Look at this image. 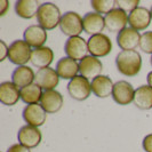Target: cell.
<instances>
[{"mask_svg":"<svg viewBox=\"0 0 152 152\" xmlns=\"http://www.w3.org/2000/svg\"><path fill=\"white\" fill-rule=\"evenodd\" d=\"M36 79V72L28 65L17 66L12 73V83L15 84L20 89L33 84Z\"/></svg>","mask_w":152,"mask_h":152,"instance_id":"603a6c76","label":"cell"},{"mask_svg":"<svg viewBox=\"0 0 152 152\" xmlns=\"http://www.w3.org/2000/svg\"><path fill=\"white\" fill-rule=\"evenodd\" d=\"M150 13H151V17H152V6H151V8H150Z\"/></svg>","mask_w":152,"mask_h":152,"instance_id":"e575fe53","label":"cell"},{"mask_svg":"<svg viewBox=\"0 0 152 152\" xmlns=\"http://www.w3.org/2000/svg\"><path fill=\"white\" fill-rule=\"evenodd\" d=\"M146 80H148V85L152 87V71H150L148 73V77H146Z\"/></svg>","mask_w":152,"mask_h":152,"instance_id":"836d02e7","label":"cell"},{"mask_svg":"<svg viewBox=\"0 0 152 152\" xmlns=\"http://www.w3.org/2000/svg\"><path fill=\"white\" fill-rule=\"evenodd\" d=\"M91 93L99 97V99H107L109 96H112L114 83L110 77L105 75H101L93 79L91 81Z\"/></svg>","mask_w":152,"mask_h":152,"instance_id":"d6986e66","label":"cell"},{"mask_svg":"<svg viewBox=\"0 0 152 152\" xmlns=\"http://www.w3.org/2000/svg\"><path fill=\"white\" fill-rule=\"evenodd\" d=\"M9 9V1L2 0L0 1V16H5Z\"/></svg>","mask_w":152,"mask_h":152,"instance_id":"d6a6232c","label":"cell"},{"mask_svg":"<svg viewBox=\"0 0 152 152\" xmlns=\"http://www.w3.org/2000/svg\"><path fill=\"white\" fill-rule=\"evenodd\" d=\"M138 47L143 53L152 55V31H145L144 33L141 34Z\"/></svg>","mask_w":152,"mask_h":152,"instance_id":"83f0119b","label":"cell"},{"mask_svg":"<svg viewBox=\"0 0 152 152\" xmlns=\"http://www.w3.org/2000/svg\"><path fill=\"white\" fill-rule=\"evenodd\" d=\"M8 49H9V46L6 45L4 40H0V61L1 62L8 58Z\"/></svg>","mask_w":152,"mask_h":152,"instance_id":"4dcf8cb0","label":"cell"},{"mask_svg":"<svg viewBox=\"0 0 152 152\" xmlns=\"http://www.w3.org/2000/svg\"><path fill=\"white\" fill-rule=\"evenodd\" d=\"M66 89L71 99L76 101H85L91 94V80L79 75L69 81Z\"/></svg>","mask_w":152,"mask_h":152,"instance_id":"5b68a950","label":"cell"},{"mask_svg":"<svg viewBox=\"0 0 152 152\" xmlns=\"http://www.w3.org/2000/svg\"><path fill=\"white\" fill-rule=\"evenodd\" d=\"M89 55L97 58L105 57L112 50V41L104 33H99L96 36H91L87 40Z\"/></svg>","mask_w":152,"mask_h":152,"instance_id":"8992f818","label":"cell"},{"mask_svg":"<svg viewBox=\"0 0 152 152\" xmlns=\"http://www.w3.org/2000/svg\"><path fill=\"white\" fill-rule=\"evenodd\" d=\"M142 146L145 152H152V133L144 136L142 141Z\"/></svg>","mask_w":152,"mask_h":152,"instance_id":"f546056e","label":"cell"},{"mask_svg":"<svg viewBox=\"0 0 152 152\" xmlns=\"http://www.w3.org/2000/svg\"><path fill=\"white\" fill-rule=\"evenodd\" d=\"M115 66L125 77H135L142 69V56L137 50H121L115 57Z\"/></svg>","mask_w":152,"mask_h":152,"instance_id":"6da1fadb","label":"cell"},{"mask_svg":"<svg viewBox=\"0 0 152 152\" xmlns=\"http://www.w3.org/2000/svg\"><path fill=\"white\" fill-rule=\"evenodd\" d=\"M55 70L58 73L60 78L70 81L79 73V62L65 56V57H62L61 60L57 62Z\"/></svg>","mask_w":152,"mask_h":152,"instance_id":"7402d4cb","label":"cell"},{"mask_svg":"<svg viewBox=\"0 0 152 152\" xmlns=\"http://www.w3.org/2000/svg\"><path fill=\"white\" fill-rule=\"evenodd\" d=\"M83 25H84V32L91 37L102 33V31L105 29V20L103 15L97 14L95 12H91L84 15Z\"/></svg>","mask_w":152,"mask_h":152,"instance_id":"e0dca14e","label":"cell"},{"mask_svg":"<svg viewBox=\"0 0 152 152\" xmlns=\"http://www.w3.org/2000/svg\"><path fill=\"white\" fill-rule=\"evenodd\" d=\"M34 83L38 85L42 91H53L60 83V76L53 68L38 69L36 72Z\"/></svg>","mask_w":152,"mask_h":152,"instance_id":"7c38bea8","label":"cell"},{"mask_svg":"<svg viewBox=\"0 0 152 152\" xmlns=\"http://www.w3.org/2000/svg\"><path fill=\"white\" fill-rule=\"evenodd\" d=\"M61 10L54 2H44L40 5L37 14V21L40 26L45 30H54L56 26H60L62 18Z\"/></svg>","mask_w":152,"mask_h":152,"instance_id":"7a4b0ae2","label":"cell"},{"mask_svg":"<svg viewBox=\"0 0 152 152\" xmlns=\"http://www.w3.org/2000/svg\"><path fill=\"white\" fill-rule=\"evenodd\" d=\"M91 6L95 13L101 15H107L115 8V1L113 0H91Z\"/></svg>","mask_w":152,"mask_h":152,"instance_id":"4316f807","label":"cell"},{"mask_svg":"<svg viewBox=\"0 0 152 152\" xmlns=\"http://www.w3.org/2000/svg\"><path fill=\"white\" fill-rule=\"evenodd\" d=\"M21 99V89L12 81H4L0 84V102L4 105L13 107Z\"/></svg>","mask_w":152,"mask_h":152,"instance_id":"ffe728a7","label":"cell"},{"mask_svg":"<svg viewBox=\"0 0 152 152\" xmlns=\"http://www.w3.org/2000/svg\"><path fill=\"white\" fill-rule=\"evenodd\" d=\"M47 38H48L47 30H45L39 24H33L28 26L23 33V40L33 49L44 47Z\"/></svg>","mask_w":152,"mask_h":152,"instance_id":"8fae6325","label":"cell"},{"mask_svg":"<svg viewBox=\"0 0 152 152\" xmlns=\"http://www.w3.org/2000/svg\"><path fill=\"white\" fill-rule=\"evenodd\" d=\"M44 91L36 83L21 88V99L25 104H38L41 101Z\"/></svg>","mask_w":152,"mask_h":152,"instance_id":"484cf974","label":"cell"},{"mask_svg":"<svg viewBox=\"0 0 152 152\" xmlns=\"http://www.w3.org/2000/svg\"><path fill=\"white\" fill-rule=\"evenodd\" d=\"M135 91L136 89L130 83L126 80H119L114 83L112 99L119 105H128L134 101Z\"/></svg>","mask_w":152,"mask_h":152,"instance_id":"ba28073f","label":"cell"},{"mask_svg":"<svg viewBox=\"0 0 152 152\" xmlns=\"http://www.w3.org/2000/svg\"><path fill=\"white\" fill-rule=\"evenodd\" d=\"M134 105L140 110L152 109V87L149 85H142L137 87L133 101Z\"/></svg>","mask_w":152,"mask_h":152,"instance_id":"d4e9b609","label":"cell"},{"mask_svg":"<svg viewBox=\"0 0 152 152\" xmlns=\"http://www.w3.org/2000/svg\"><path fill=\"white\" fill-rule=\"evenodd\" d=\"M152 17L150 9L145 7H137L134 9L132 13L128 14V24L130 28H133L136 31H143L146 30L149 28V25L151 24Z\"/></svg>","mask_w":152,"mask_h":152,"instance_id":"9a60e30c","label":"cell"},{"mask_svg":"<svg viewBox=\"0 0 152 152\" xmlns=\"http://www.w3.org/2000/svg\"><path fill=\"white\" fill-rule=\"evenodd\" d=\"M17 140L20 144L24 145L29 149L37 148L42 140V134L38 127H33L30 125L22 126L17 133Z\"/></svg>","mask_w":152,"mask_h":152,"instance_id":"30bf717a","label":"cell"},{"mask_svg":"<svg viewBox=\"0 0 152 152\" xmlns=\"http://www.w3.org/2000/svg\"><path fill=\"white\" fill-rule=\"evenodd\" d=\"M103 63L99 58L88 55L79 62V73L80 76L87 78L88 80H93L96 77L102 75Z\"/></svg>","mask_w":152,"mask_h":152,"instance_id":"4fadbf2b","label":"cell"},{"mask_svg":"<svg viewBox=\"0 0 152 152\" xmlns=\"http://www.w3.org/2000/svg\"><path fill=\"white\" fill-rule=\"evenodd\" d=\"M140 32L130 26H127L117 34V44L121 48V50H136V48L140 46Z\"/></svg>","mask_w":152,"mask_h":152,"instance_id":"2e32d148","label":"cell"},{"mask_svg":"<svg viewBox=\"0 0 152 152\" xmlns=\"http://www.w3.org/2000/svg\"><path fill=\"white\" fill-rule=\"evenodd\" d=\"M64 52L68 57L80 62L86 56H88V42L80 36L68 38L64 45Z\"/></svg>","mask_w":152,"mask_h":152,"instance_id":"52a82bcc","label":"cell"},{"mask_svg":"<svg viewBox=\"0 0 152 152\" xmlns=\"http://www.w3.org/2000/svg\"><path fill=\"white\" fill-rule=\"evenodd\" d=\"M150 63H151V65H152V55H151V58H150Z\"/></svg>","mask_w":152,"mask_h":152,"instance_id":"d590c367","label":"cell"},{"mask_svg":"<svg viewBox=\"0 0 152 152\" xmlns=\"http://www.w3.org/2000/svg\"><path fill=\"white\" fill-rule=\"evenodd\" d=\"M47 112L44 110V107L38 104H30L23 109L22 117L26 125H30L33 127H40L42 126L47 120Z\"/></svg>","mask_w":152,"mask_h":152,"instance_id":"5bb4252c","label":"cell"},{"mask_svg":"<svg viewBox=\"0 0 152 152\" xmlns=\"http://www.w3.org/2000/svg\"><path fill=\"white\" fill-rule=\"evenodd\" d=\"M54 61V52L50 47H40V48H36L32 49V54H31V64L33 66H37L39 69L49 68V65L53 63Z\"/></svg>","mask_w":152,"mask_h":152,"instance_id":"44dd1931","label":"cell"},{"mask_svg":"<svg viewBox=\"0 0 152 152\" xmlns=\"http://www.w3.org/2000/svg\"><path fill=\"white\" fill-rule=\"evenodd\" d=\"M60 29L62 33L66 37H78L84 31L83 17L77 12H66L64 13L60 22Z\"/></svg>","mask_w":152,"mask_h":152,"instance_id":"277c9868","label":"cell"},{"mask_svg":"<svg viewBox=\"0 0 152 152\" xmlns=\"http://www.w3.org/2000/svg\"><path fill=\"white\" fill-rule=\"evenodd\" d=\"M7 152H31V150L29 148L20 144V143H16V144L10 145V146L8 148Z\"/></svg>","mask_w":152,"mask_h":152,"instance_id":"1f68e13d","label":"cell"},{"mask_svg":"<svg viewBox=\"0 0 152 152\" xmlns=\"http://www.w3.org/2000/svg\"><path fill=\"white\" fill-rule=\"evenodd\" d=\"M104 20H105V28L107 30L113 33H119L127 28L128 14L120 8L115 7L104 16Z\"/></svg>","mask_w":152,"mask_h":152,"instance_id":"9c48e42d","label":"cell"},{"mask_svg":"<svg viewBox=\"0 0 152 152\" xmlns=\"http://www.w3.org/2000/svg\"><path fill=\"white\" fill-rule=\"evenodd\" d=\"M32 48L24 40H14L8 49V60L17 66L25 65L31 60Z\"/></svg>","mask_w":152,"mask_h":152,"instance_id":"3957f363","label":"cell"},{"mask_svg":"<svg viewBox=\"0 0 152 152\" xmlns=\"http://www.w3.org/2000/svg\"><path fill=\"white\" fill-rule=\"evenodd\" d=\"M138 5H140V0H115V6L126 12L127 14L140 7Z\"/></svg>","mask_w":152,"mask_h":152,"instance_id":"f1b7e54d","label":"cell"},{"mask_svg":"<svg viewBox=\"0 0 152 152\" xmlns=\"http://www.w3.org/2000/svg\"><path fill=\"white\" fill-rule=\"evenodd\" d=\"M40 2L37 0H18L15 2V13L24 20H31L38 14Z\"/></svg>","mask_w":152,"mask_h":152,"instance_id":"cb8c5ba5","label":"cell"},{"mask_svg":"<svg viewBox=\"0 0 152 152\" xmlns=\"http://www.w3.org/2000/svg\"><path fill=\"white\" fill-rule=\"evenodd\" d=\"M64 104V99L60 91L56 89L45 91L40 101V105L47 113H57Z\"/></svg>","mask_w":152,"mask_h":152,"instance_id":"ac0fdd59","label":"cell"}]
</instances>
